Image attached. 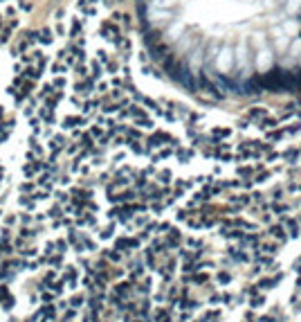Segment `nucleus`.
Wrapping results in <instances>:
<instances>
[{"mask_svg":"<svg viewBox=\"0 0 301 322\" xmlns=\"http://www.w3.org/2000/svg\"><path fill=\"white\" fill-rule=\"evenodd\" d=\"M211 61L184 88L211 102L301 108V0H222Z\"/></svg>","mask_w":301,"mask_h":322,"instance_id":"1","label":"nucleus"}]
</instances>
